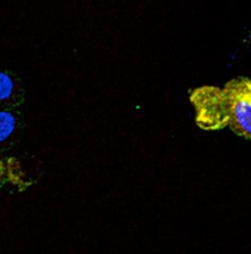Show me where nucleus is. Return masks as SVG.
<instances>
[{"mask_svg":"<svg viewBox=\"0 0 251 254\" xmlns=\"http://www.w3.org/2000/svg\"><path fill=\"white\" fill-rule=\"evenodd\" d=\"M196 110V122L201 130L230 127L236 135L251 140V80L235 77L224 85L201 86L189 95Z\"/></svg>","mask_w":251,"mask_h":254,"instance_id":"f257e3e1","label":"nucleus"},{"mask_svg":"<svg viewBox=\"0 0 251 254\" xmlns=\"http://www.w3.org/2000/svg\"><path fill=\"white\" fill-rule=\"evenodd\" d=\"M23 102V89L18 77L0 70V109H10Z\"/></svg>","mask_w":251,"mask_h":254,"instance_id":"f03ea898","label":"nucleus"},{"mask_svg":"<svg viewBox=\"0 0 251 254\" xmlns=\"http://www.w3.org/2000/svg\"><path fill=\"white\" fill-rule=\"evenodd\" d=\"M11 183L18 187H26L25 176L21 172L20 162L15 157H1L0 156V188Z\"/></svg>","mask_w":251,"mask_h":254,"instance_id":"7ed1b4c3","label":"nucleus"},{"mask_svg":"<svg viewBox=\"0 0 251 254\" xmlns=\"http://www.w3.org/2000/svg\"><path fill=\"white\" fill-rule=\"evenodd\" d=\"M19 127L18 115L10 109H0V147L9 145Z\"/></svg>","mask_w":251,"mask_h":254,"instance_id":"20e7f679","label":"nucleus"}]
</instances>
